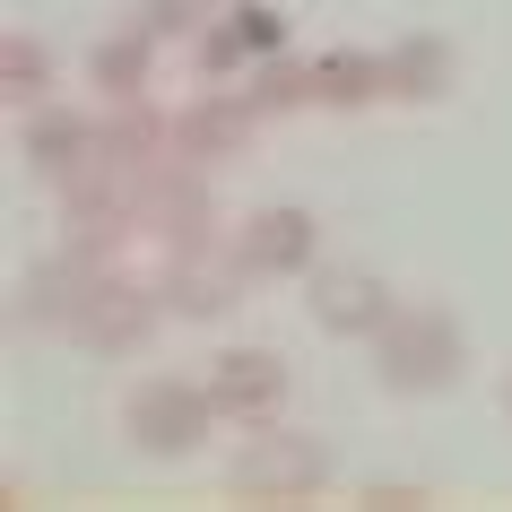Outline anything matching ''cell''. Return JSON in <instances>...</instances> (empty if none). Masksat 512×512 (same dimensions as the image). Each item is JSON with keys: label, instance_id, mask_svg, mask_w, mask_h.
Listing matches in <instances>:
<instances>
[{"label": "cell", "instance_id": "cell-1", "mask_svg": "<svg viewBox=\"0 0 512 512\" xmlns=\"http://www.w3.org/2000/svg\"><path fill=\"white\" fill-rule=\"evenodd\" d=\"M365 348H374V374L391 382V391H408V400L452 391L460 365H469V339H460V322L443 313V304H400Z\"/></svg>", "mask_w": 512, "mask_h": 512}, {"label": "cell", "instance_id": "cell-2", "mask_svg": "<svg viewBox=\"0 0 512 512\" xmlns=\"http://www.w3.org/2000/svg\"><path fill=\"white\" fill-rule=\"evenodd\" d=\"M226 426L209 400V382H183V374H148L122 400V434H131V452L148 460H191V452H209V434Z\"/></svg>", "mask_w": 512, "mask_h": 512}, {"label": "cell", "instance_id": "cell-3", "mask_svg": "<svg viewBox=\"0 0 512 512\" xmlns=\"http://www.w3.org/2000/svg\"><path fill=\"white\" fill-rule=\"evenodd\" d=\"M322 478H330V452L313 434H287L278 417L243 426V452L226 460V486L252 495V504H304V495H322Z\"/></svg>", "mask_w": 512, "mask_h": 512}, {"label": "cell", "instance_id": "cell-4", "mask_svg": "<svg viewBox=\"0 0 512 512\" xmlns=\"http://www.w3.org/2000/svg\"><path fill=\"white\" fill-rule=\"evenodd\" d=\"M322 261V217L278 200V209H252L235 235V278H313Z\"/></svg>", "mask_w": 512, "mask_h": 512}, {"label": "cell", "instance_id": "cell-5", "mask_svg": "<svg viewBox=\"0 0 512 512\" xmlns=\"http://www.w3.org/2000/svg\"><path fill=\"white\" fill-rule=\"evenodd\" d=\"M157 313L165 304L139 287V278H122V270H105L96 287H87V304L70 313V339H79L87 356H131L148 330H157Z\"/></svg>", "mask_w": 512, "mask_h": 512}, {"label": "cell", "instance_id": "cell-6", "mask_svg": "<svg viewBox=\"0 0 512 512\" xmlns=\"http://www.w3.org/2000/svg\"><path fill=\"white\" fill-rule=\"evenodd\" d=\"M200 382H209L226 426H270L278 408H287V356L278 348H226V356H209Z\"/></svg>", "mask_w": 512, "mask_h": 512}, {"label": "cell", "instance_id": "cell-7", "mask_svg": "<svg viewBox=\"0 0 512 512\" xmlns=\"http://www.w3.org/2000/svg\"><path fill=\"white\" fill-rule=\"evenodd\" d=\"M18 148H27V165L44 183H79L87 165L105 157V122H96V113H70V105H35L27 131H18Z\"/></svg>", "mask_w": 512, "mask_h": 512}, {"label": "cell", "instance_id": "cell-8", "mask_svg": "<svg viewBox=\"0 0 512 512\" xmlns=\"http://www.w3.org/2000/svg\"><path fill=\"white\" fill-rule=\"evenodd\" d=\"M252 131H261V96H252V87H209L200 105L174 113V157L209 165V157H226V148H243Z\"/></svg>", "mask_w": 512, "mask_h": 512}, {"label": "cell", "instance_id": "cell-9", "mask_svg": "<svg viewBox=\"0 0 512 512\" xmlns=\"http://www.w3.org/2000/svg\"><path fill=\"white\" fill-rule=\"evenodd\" d=\"M313 322L330 330V339H374L391 313H400V296L382 287L374 270H313Z\"/></svg>", "mask_w": 512, "mask_h": 512}, {"label": "cell", "instance_id": "cell-10", "mask_svg": "<svg viewBox=\"0 0 512 512\" xmlns=\"http://www.w3.org/2000/svg\"><path fill=\"white\" fill-rule=\"evenodd\" d=\"M148 61H157V35L131 27V35H113V44L87 53V79H96L105 105H131V96H148Z\"/></svg>", "mask_w": 512, "mask_h": 512}, {"label": "cell", "instance_id": "cell-11", "mask_svg": "<svg viewBox=\"0 0 512 512\" xmlns=\"http://www.w3.org/2000/svg\"><path fill=\"white\" fill-rule=\"evenodd\" d=\"M304 70H313V105H374V96H391V61L382 53H322Z\"/></svg>", "mask_w": 512, "mask_h": 512}, {"label": "cell", "instance_id": "cell-12", "mask_svg": "<svg viewBox=\"0 0 512 512\" xmlns=\"http://www.w3.org/2000/svg\"><path fill=\"white\" fill-rule=\"evenodd\" d=\"M391 96H408V105H426V96H443L452 87V44L443 35H408V44H391Z\"/></svg>", "mask_w": 512, "mask_h": 512}, {"label": "cell", "instance_id": "cell-13", "mask_svg": "<svg viewBox=\"0 0 512 512\" xmlns=\"http://www.w3.org/2000/svg\"><path fill=\"white\" fill-rule=\"evenodd\" d=\"M0 96H9L18 113L53 105V53H44L35 35H9V44H0Z\"/></svg>", "mask_w": 512, "mask_h": 512}, {"label": "cell", "instance_id": "cell-14", "mask_svg": "<svg viewBox=\"0 0 512 512\" xmlns=\"http://www.w3.org/2000/svg\"><path fill=\"white\" fill-rule=\"evenodd\" d=\"M235 304V287L217 270H191V261H174V278H165V313H191V322H209V313H226Z\"/></svg>", "mask_w": 512, "mask_h": 512}, {"label": "cell", "instance_id": "cell-15", "mask_svg": "<svg viewBox=\"0 0 512 512\" xmlns=\"http://www.w3.org/2000/svg\"><path fill=\"white\" fill-rule=\"evenodd\" d=\"M226 27L243 35V53H252V61H270V53H287V18H278L270 0H235V9H226Z\"/></svg>", "mask_w": 512, "mask_h": 512}, {"label": "cell", "instance_id": "cell-16", "mask_svg": "<svg viewBox=\"0 0 512 512\" xmlns=\"http://www.w3.org/2000/svg\"><path fill=\"white\" fill-rule=\"evenodd\" d=\"M191 61H200V79H235V70H252V53H243V35L226 27V18L191 35Z\"/></svg>", "mask_w": 512, "mask_h": 512}, {"label": "cell", "instance_id": "cell-17", "mask_svg": "<svg viewBox=\"0 0 512 512\" xmlns=\"http://www.w3.org/2000/svg\"><path fill=\"white\" fill-rule=\"evenodd\" d=\"M148 35H200V0H148Z\"/></svg>", "mask_w": 512, "mask_h": 512}, {"label": "cell", "instance_id": "cell-18", "mask_svg": "<svg viewBox=\"0 0 512 512\" xmlns=\"http://www.w3.org/2000/svg\"><path fill=\"white\" fill-rule=\"evenodd\" d=\"M365 504H374V512H417V504H426V486H365Z\"/></svg>", "mask_w": 512, "mask_h": 512}, {"label": "cell", "instance_id": "cell-19", "mask_svg": "<svg viewBox=\"0 0 512 512\" xmlns=\"http://www.w3.org/2000/svg\"><path fill=\"white\" fill-rule=\"evenodd\" d=\"M504 408H512V374H504Z\"/></svg>", "mask_w": 512, "mask_h": 512}]
</instances>
